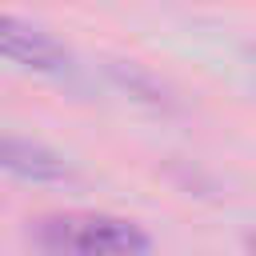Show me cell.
<instances>
[{"label":"cell","mask_w":256,"mask_h":256,"mask_svg":"<svg viewBox=\"0 0 256 256\" xmlns=\"http://www.w3.org/2000/svg\"><path fill=\"white\" fill-rule=\"evenodd\" d=\"M28 240L44 256H148L152 240L140 224L104 212H56L28 228Z\"/></svg>","instance_id":"cell-1"},{"label":"cell","mask_w":256,"mask_h":256,"mask_svg":"<svg viewBox=\"0 0 256 256\" xmlns=\"http://www.w3.org/2000/svg\"><path fill=\"white\" fill-rule=\"evenodd\" d=\"M0 172L24 184H64L72 180V168L64 164V156H56L52 148L36 144V140H20V136H0Z\"/></svg>","instance_id":"cell-3"},{"label":"cell","mask_w":256,"mask_h":256,"mask_svg":"<svg viewBox=\"0 0 256 256\" xmlns=\"http://www.w3.org/2000/svg\"><path fill=\"white\" fill-rule=\"evenodd\" d=\"M0 56L28 72H48V76L72 68V52L52 32H44L20 16H8V12H0Z\"/></svg>","instance_id":"cell-2"},{"label":"cell","mask_w":256,"mask_h":256,"mask_svg":"<svg viewBox=\"0 0 256 256\" xmlns=\"http://www.w3.org/2000/svg\"><path fill=\"white\" fill-rule=\"evenodd\" d=\"M248 252L256 256V232H248Z\"/></svg>","instance_id":"cell-4"}]
</instances>
